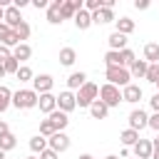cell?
Returning a JSON list of instances; mask_svg holds the SVG:
<instances>
[{
  "mask_svg": "<svg viewBox=\"0 0 159 159\" xmlns=\"http://www.w3.org/2000/svg\"><path fill=\"white\" fill-rule=\"evenodd\" d=\"M37 92L32 87H20L17 92H12V107L15 109H35L37 107Z\"/></svg>",
  "mask_w": 159,
  "mask_h": 159,
  "instance_id": "obj_1",
  "label": "cell"
},
{
  "mask_svg": "<svg viewBox=\"0 0 159 159\" xmlns=\"http://www.w3.org/2000/svg\"><path fill=\"white\" fill-rule=\"evenodd\" d=\"M45 149H47V139H45V137H40V134H35V137L30 139V152L37 157V154H42Z\"/></svg>",
  "mask_w": 159,
  "mask_h": 159,
  "instance_id": "obj_28",
  "label": "cell"
},
{
  "mask_svg": "<svg viewBox=\"0 0 159 159\" xmlns=\"http://www.w3.org/2000/svg\"><path fill=\"white\" fill-rule=\"evenodd\" d=\"M10 107H12V89L5 87V84H0V114L7 112Z\"/></svg>",
  "mask_w": 159,
  "mask_h": 159,
  "instance_id": "obj_26",
  "label": "cell"
},
{
  "mask_svg": "<svg viewBox=\"0 0 159 159\" xmlns=\"http://www.w3.org/2000/svg\"><path fill=\"white\" fill-rule=\"evenodd\" d=\"M15 147H17V137H15L12 132H10V134H5V137H0V149H2L5 154H7V152H12Z\"/></svg>",
  "mask_w": 159,
  "mask_h": 159,
  "instance_id": "obj_29",
  "label": "cell"
},
{
  "mask_svg": "<svg viewBox=\"0 0 159 159\" xmlns=\"http://www.w3.org/2000/svg\"><path fill=\"white\" fill-rule=\"evenodd\" d=\"M147 62L144 60H134L132 65H129V75H132V80H144V75H147Z\"/></svg>",
  "mask_w": 159,
  "mask_h": 159,
  "instance_id": "obj_25",
  "label": "cell"
},
{
  "mask_svg": "<svg viewBox=\"0 0 159 159\" xmlns=\"http://www.w3.org/2000/svg\"><path fill=\"white\" fill-rule=\"evenodd\" d=\"M12 57H15L20 65H25V62L32 57V47H30L27 42H20L17 47H12Z\"/></svg>",
  "mask_w": 159,
  "mask_h": 159,
  "instance_id": "obj_20",
  "label": "cell"
},
{
  "mask_svg": "<svg viewBox=\"0 0 159 159\" xmlns=\"http://www.w3.org/2000/svg\"><path fill=\"white\" fill-rule=\"evenodd\" d=\"M30 5H32V7H37V10H47V5H50V2H47V0H30Z\"/></svg>",
  "mask_w": 159,
  "mask_h": 159,
  "instance_id": "obj_42",
  "label": "cell"
},
{
  "mask_svg": "<svg viewBox=\"0 0 159 159\" xmlns=\"http://www.w3.org/2000/svg\"><path fill=\"white\" fill-rule=\"evenodd\" d=\"M97 99H102L109 109H112V107H119V102H122V89L104 82V84L99 87V97H97Z\"/></svg>",
  "mask_w": 159,
  "mask_h": 159,
  "instance_id": "obj_4",
  "label": "cell"
},
{
  "mask_svg": "<svg viewBox=\"0 0 159 159\" xmlns=\"http://www.w3.org/2000/svg\"><path fill=\"white\" fill-rule=\"evenodd\" d=\"M2 22L10 27V30H15L20 22H22V12L15 7V5H10V7H5V15H2Z\"/></svg>",
  "mask_w": 159,
  "mask_h": 159,
  "instance_id": "obj_11",
  "label": "cell"
},
{
  "mask_svg": "<svg viewBox=\"0 0 159 159\" xmlns=\"http://www.w3.org/2000/svg\"><path fill=\"white\" fill-rule=\"evenodd\" d=\"M89 117H92V119H107V117H109V107H107L102 99H94V102L89 104Z\"/></svg>",
  "mask_w": 159,
  "mask_h": 159,
  "instance_id": "obj_18",
  "label": "cell"
},
{
  "mask_svg": "<svg viewBox=\"0 0 159 159\" xmlns=\"http://www.w3.org/2000/svg\"><path fill=\"white\" fill-rule=\"evenodd\" d=\"M134 159H137V157H134Z\"/></svg>",
  "mask_w": 159,
  "mask_h": 159,
  "instance_id": "obj_55",
  "label": "cell"
},
{
  "mask_svg": "<svg viewBox=\"0 0 159 159\" xmlns=\"http://www.w3.org/2000/svg\"><path fill=\"white\" fill-rule=\"evenodd\" d=\"M55 132H57V129H55V124H52L50 119H40V137L50 139V137H52Z\"/></svg>",
  "mask_w": 159,
  "mask_h": 159,
  "instance_id": "obj_32",
  "label": "cell"
},
{
  "mask_svg": "<svg viewBox=\"0 0 159 159\" xmlns=\"http://www.w3.org/2000/svg\"><path fill=\"white\" fill-rule=\"evenodd\" d=\"M10 57H12V50L5 47V45H0V62H5V60H10Z\"/></svg>",
  "mask_w": 159,
  "mask_h": 159,
  "instance_id": "obj_40",
  "label": "cell"
},
{
  "mask_svg": "<svg viewBox=\"0 0 159 159\" xmlns=\"http://www.w3.org/2000/svg\"><path fill=\"white\" fill-rule=\"evenodd\" d=\"M104 80H107V84H114L119 89L132 84V75L127 67H104Z\"/></svg>",
  "mask_w": 159,
  "mask_h": 159,
  "instance_id": "obj_3",
  "label": "cell"
},
{
  "mask_svg": "<svg viewBox=\"0 0 159 159\" xmlns=\"http://www.w3.org/2000/svg\"><path fill=\"white\" fill-rule=\"evenodd\" d=\"M37 159H60V154H57V152H52V149L47 147V149H45V152H42Z\"/></svg>",
  "mask_w": 159,
  "mask_h": 159,
  "instance_id": "obj_41",
  "label": "cell"
},
{
  "mask_svg": "<svg viewBox=\"0 0 159 159\" xmlns=\"http://www.w3.org/2000/svg\"><path fill=\"white\" fill-rule=\"evenodd\" d=\"M84 82H87V72H82V70H80V72H72V75L67 77V89H70V92H77Z\"/></svg>",
  "mask_w": 159,
  "mask_h": 159,
  "instance_id": "obj_22",
  "label": "cell"
},
{
  "mask_svg": "<svg viewBox=\"0 0 159 159\" xmlns=\"http://www.w3.org/2000/svg\"><path fill=\"white\" fill-rule=\"evenodd\" d=\"M147 127L159 134V114H149V124H147Z\"/></svg>",
  "mask_w": 159,
  "mask_h": 159,
  "instance_id": "obj_38",
  "label": "cell"
},
{
  "mask_svg": "<svg viewBox=\"0 0 159 159\" xmlns=\"http://www.w3.org/2000/svg\"><path fill=\"white\" fill-rule=\"evenodd\" d=\"M17 80H20V84L22 82H32V77H35V72L27 67V65H20V70H17V75H15Z\"/></svg>",
  "mask_w": 159,
  "mask_h": 159,
  "instance_id": "obj_33",
  "label": "cell"
},
{
  "mask_svg": "<svg viewBox=\"0 0 159 159\" xmlns=\"http://www.w3.org/2000/svg\"><path fill=\"white\" fill-rule=\"evenodd\" d=\"M77 159H94V157H92V154H80Z\"/></svg>",
  "mask_w": 159,
  "mask_h": 159,
  "instance_id": "obj_47",
  "label": "cell"
},
{
  "mask_svg": "<svg viewBox=\"0 0 159 159\" xmlns=\"http://www.w3.org/2000/svg\"><path fill=\"white\" fill-rule=\"evenodd\" d=\"M152 159H159V152H152Z\"/></svg>",
  "mask_w": 159,
  "mask_h": 159,
  "instance_id": "obj_50",
  "label": "cell"
},
{
  "mask_svg": "<svg viewBox=\"0 0 159 159\" xmlns=\"http://www.w3.org/2000/svg\"><path fill=\"white\" fill-rule=\"evenodd\" d=\"M70 144H72V142H70V137H67L65 132H55V134L47 139V147H50L52 152H57V154L67 152V149H70Z\"/></svg>",
  "mask_w": 159,
  "mask_h": 159,
  "instance_id": "obj_8",
  "label": "cell"
},
{
  "mask_svg": "<svg viewBox=\"0 0 159 159\" xmlns=\"http://www.w3.org/2000/svg\"><path fill=\"white\" fill-rule=\"evenodd\" d=\"M25 159H37V157H35V154H30V157H25Z\"/></svg>",
  "mask_w": 159,
  "mask_h": 159,
  "instance_id": "obj_53",
  "label": "cell"
},
{
  "mask_svg": "<svg viewBox=\"0 0 159 159\" xmlns=\"http://www.w3.org/2000/svg\"><path fill=\"white\" fill-rule=\"evenodd\" d=\"M119 57H122V67H127L129 70V65L137 60V55H134V50H129V47H124L122 52H119Z\"/></svg>",
  "mask_w": 159,
  "mask_h": 159,
  "instance_id": "obj_34",
  "label": "cell"
},
{
  "mask_svg": "<svg viewBox=\"0 0 159 159\" xmlns=\"http://www.w3.org/2000/svg\"><path fill=\"white\" fill-rule=\"evenodd\" d=\"M52 87H55V77L52 75H35L32 77V89L37 94H47V92H52Z\"/></svg>",
  "mask_w": 159,
  "mask_h": 159,
  "instance_id": "obj_6",
  "label": "cell"
},
{
  "mask_svg": "<svg viewBox=\"0 0 159 159\" xmlns=\"http://www.w3.org/2000/svg\"><path fill=\"white\" fill-rule=\"evenodd\" d=\"M142 99V87L139 84H127V87H122V102H129V104H137Z\"/></svg>",
  "mask_w": 159,
  "mask_h": 159,
  "instance_id": "obj_12",
  "label": "cell"
},
{
  "mask_svg": "<svg viewBox=\"0 0 159 159\" xmlns=\"http://www.w3.org/2000/svg\"><path fill=\"white\" fill-rule=\"evenodd\" d=\"M5 134H10V127H7L5 119H0V137H5Z\"/></svg>",
  "mask_w": 159,
  "mask_h": 159,
  "instance_id": "obj_44",
  "label": "cell"
},
{
  "mask_svg": "<svg viewBox=\"0 0 159 159\" xmlns=\"http://www.w3.org/2000/svg\"><path fill=\"white\" fill-rule=\"evenodd\" d=\"M99 7H104V0H84V10L87 12H97Z\"/></svg>",
  "mask_w": 159,
  "mask_h": 159,
  "instance_id": "obj_37",
  "label": "cell"
},
{
  "mask_svg": "<svg viewBox=\"0 0 159 159\" xmlns=\"http://www.w3.org/2000/svg\"><path fill=\"white\" fill-rule=\"evenodd\" d=\"M12 32H15V37H17L20 42H25V40L30 37V32H32V27L27 25V20H22V22H20V25H17V27H15Z\"/></svg>",
  "mask_w": 159,
  "mask_h": 159,
  "instance_id": "obj_30",
  "label": "cell"
},
{
  "mask_svg": "<svg viewBox=\"0 0 159 159\" xmlns=\"http://www.w3.org/2000/svg\"><path fill=\"white\" fill-rule=\"evenodd\" d=\"M144 80H147V82H152V84H157V82H159V65H149V67H147Z\"/></svg>",
  "mask_w": 159,
  "mask_h": 159,
  "instance_id": "obj_35",
  "label": "cell"
},
{
  "mask_svg": "<svg viewBox=\"0 0 159 159\" xmlns=\"http://www.w3.org/2000/svg\"><path fill=\"white\" fill-rule=\"evenodd\" d=\"M5 77V67H2V62H0V80Z\"/></svg>",
  "mask_w": 159,
  "mask_h": 159,
  "instance_id": "obj_48",
  "label": "cell"
},
{
  "mask_svg": "<svg viewBox=\"0 0 159 159\" xmlns=\"http://www.w3.org/2000/svg\"><path fill=\"white\" fill-rule=\"evenodd\" d=\"M0 159H5V152H2V149H0Z\"/></svg>",
  "mask_w": 159,
  "mask_h": 159,
  "instance_id": "obj_52",
  "label": "cell"
},
{
  "mask_svg": "<svg viewBox=\"0 0 159 159\" xmlns=\"http://www.w3.org/2000/svg\"><path fill=\"white\" fill-rule=\"evenodd\" d=\"M77 62V50L75 47H62L60 50V65L62 67H72Z\"/></svg>",
  "mask_w": 159,
  "mask_h": 159,
  "instance_id": "obj_24",
  "label": "cell"
},
{
  "mask_svg": "<svg viewBox=\"0 0 159 159\" xmlns=\"http://www.w3.org/2000/svg\"><path fill=\"white\" fill-rule=\"evenodd\" d=\"M107 45H109V50H114V52H122V50L127 47V35L112 32V35L107 37Z\"/></svg>",
  "mask_w": 159,
  "mask_h": 159,
  "instance_id": "obj_23",
  "label": "cell"
},
{
  "mask_svg": "<svg viewBox=\"0 0 159 159\" xmlns=\"http://www.w3.org/2000/svg\"><path fill=\"white\" fill-rule=\"evenodd\" d=\"M12 5H15L17 10H22V7H27V5H30V0H12Z\"/></svg>",
  "mask_w": 159,
  "mask_h": 159,
  "instance_id": "obj_45",
  "label": "cell"
},
{
  "mask_svg": "<svg viewBox=\"0 0 159 159\" xmlns=\"http://www.w3.org/2000/svg\"><path fill=\"white\" fill-rule=\"evenodd\" d=\"M134 7L137 10H147L149 7V0H134Z\"/></svg>",
  "mask_w": 159,
  "mask_h": 159,
  "instance_id": "obj_43",
  "label": "cell"
},
{
  "mask_svg": "<svg viewBox=\"0 0 159 159\" xmlns=\"http://www.w3.org/2000/svg\"><path fill=\"white\" fill-rule=\"evenodd\" d=\"M142 60L147 65H159V42H147L144 52H142Z\"/></svg>",
  "mask_w": 159,
  "mask_h": 159,
  "instance_id": "obj_15",
  "label": "cell"
},
{
  "mask_svg": "<svg viewBox=\"0 0 159 159\" xmlns=\"http://www.w3.org/2000/svg\"><path fill=\"white\" fill-rule=\"evenodd\" d=\"M2 67H5V75H17L20 62H17L15 57H10V60H5V62H2Z\"/></svg>",
  "mask_w": 159,
  "mask_h": 159,
  "instance_id": "obj_36",
  "label": "cell"
},
{
  "mask_svg": "<svg viewBox=\"0 0 159 159\" xmlns=\"http://www.w3.org/2000/svg\"><path fill=\"white\" fill-rule=\"evenodd\" d=\"M152 149H154V152H159V134L152 139Z\"/></svg>",
  "mask_w": 159,
  "mask_h": 159,
  "instance_id": "obj_46",
  "label": "cell"
},
{
  "mask_svg": "<svg viewBox=\"0 0 159 159\" xmlns=\"http://www.w3.org/2000/svg\"><path fill=\"white\" fill-rule=\"evenodd\" d=\"M60 7H62V0H52V2L47 5V22H50V25H60V22H62Z\"/></svg>",
  "mask_w": 159,
  "mask_h": 159,
  "instance_id": "obj_16",
  "label": "cell"
},
{
  "mask_svg": "<svg viewBox=\"0 0 159 159\" xmlns=\"http://www.w3.org/2000/svg\"><path fill=\"white\" fill-rule=\"evenodd\" d=\"M119 142H122V144L129 149V147H134V144L139 142V132H134V129H129V127H127V129L119 134Z\"/></svg>",
  "mask_w": 159,
  "mask_h": 159,
  "instance_id": "obj_27",
  "label": "cell"
},
{
  "mask_svg": "<svg viewBox=\"0 0 159 159\" xmlns=\"http://www.w3.org/2000/svg\"><path fill=\"white\" fill-rule=\"evenodd\" d=\"M82 7H84V0H62V7H60L62 20H72V17H75V12H77V10H82Z\"/></svg>",
  "mask_w": 159,
  "mask_h": 159,
  "instance_id": "obj_10",
  "label": "cell"
},
{
  "mask_svg": "<svg viewBox=\"0 0 159 159\" xmlns=\"http://www.w3.org/2000/svg\"><path fill=\"white\" fill-rule=\"evenodd\" d=\"M97 97H99V84H94V82H89V80L75 92V99H77V107H80V109H89V104H92Z\"/></svg>",
  "mask_w": 159,
  "mask_h": 159,
  "instance_id": "obj_2",
  "label": "cell"
},
{
  "mask_svg": "<svg viewBox=\"0 0 159 159\" xmlns=\"http://www.w3.org/2000/svg\"><path fill=\"white\" fill-rule=\"evenodd\" d=\"M72 20H75V27H77V30H89V27H92V12H87L84 7L77 10Z\"/></svg>",
  "mask_w": 159,
  "mask_h": 159,
  "instance_id": "obj_17",
  "label": "cell"
},
{
  "mask_svg": "<svg viewBox=\"0 0 159 159\" xmlns=\"http://www.w3.org/2000/svg\"><path fill=\"white\" fill-rule=\"evenodd\" d=\"M149 107H152V112H154V114H159V92H154V94H152Z\"/></svg>",
  "mask_w": 159,
  "mask_h": 159,
  "instance_id": "obj_39",
  "label": "cell"
},
{
  "mask_svg": "<svg viewBox=\"0 0 159 159\" xmlns=\"http://www.w3.org/2000/svg\"><path fill=\"white\" fill-rule=\"evenodd\" d=\"M114 10L112 7H99L97 12H92V25H107V22H114Z\"/></svg>",
  "mask_w": 159,
  "mask_h": 159,
  "instance_id": "obj_14",
  "label": "cell"
},
{
  "mask_svg": "<svg viewBox=\"0 0 159 159\" xmlns=\"http://www.w3.org/2000/svg\"><path fill=\"white\" fill-rule=\"evenodd\" d=\"M37 109H40L42 114H52V112L57 109V94H52V92L40 94V97H37Z\"/></svg>",
  "mask_w": 159,
  "mask_h": 159,
  "instance_id": "obj_9",
  "label": "cell"
},
{
  "mask_svg": "<svg viewBox=\"0 0 159 159\" xmlns=\"http://www.w3.org/2000/svg\"><path fill=\"white\" fill-rule=\"evenodd\" d=\"M104 159H119V157H117V154H107Z\"/></svg>",
  "mask_w": 159,
  "mask_h": 159,
  "instance_id": "obj_49",
  "label": "cell"
},
{
  "mask_svg": "<svg viewBox=\"0 0 159 159\" xmlns=\"http://www.w3.org/2000/svg\"><path fill=\"white\" fill-rule=\"evenodd\" d=\"M132 152H134L137 159H152V152H154L152 149V139H142L139 137V142L132 147Z\"/></svg>",
  "mask_w": 159,
  "mask_h": 159,
  "instance_id": "obj_13",
  "label": "cell"
},
{
  "mask_svg": "<svg viewBox=\"0 0 159 159\" xmlns=\"http://www.w3.org/2000/svg\"><path fill=\"white\" fill-rule=\"evenodd\" d=\"M154 87H157V92H159V82H157V84H154Z\"/></svg>",
  "mask_w": 159,
  "mask_h": 159,
  "instance_id": "obj_54",
  "label": "cell"
},
{
  "mask_svg": "<svg viewBox=\"0 0 159 159\" xmlns=\"http://www.w3.org/2000/svg\"><path fill=\"white\" fill-rule=\"evenodd\" d=\"M134 27H137V25H134V20H132V17H127V15H124V17H119V20H114V32H119V35H132V32H134Z\"/></svg>",
  "mask_w": 159,
  "mask_h": 159,
  "instance_id": "obj_19",
  "label": "cell"
},
{
  "mask_svg": "<svg viewBox=\"0 0 159 159\" xmlns=\"http://www.w3.org/2000/svg\"><path fill=\"white\" fill-rule=\"evenodd\" d=\"M2 15H5V10H2V7H0V22H2Z\"/></svg>",
  "mask_w": 159,
  "mask_h": 159,
  "instance_id": "obj_51",
  "label": "cell"
},
{
  "mask_svg": "<svg viewBox=\"0 0 159 159\" xmlns=\"http://www.w3.org/2000/svg\"><path fill=\"white\" fill-rule=\"evenodd\" d=\"M129 129H134V132H142V129H147V124H149V114L142 109V107H134L132 112H129Z\"/></svg>",
  "mask_w": 159,
  "mask_h": 159,
  "instance_id": "obj_5",
  "label": "cell"
},
{
  "mask_svg": "<svg viewBox=\"0 0 159 159\" xmlns=\"http://www.w3.org/2000/svg\"><path fill=\"white\" fill-rule=\"evenodd\" d=\"M57 109H60V112H65V114H70L72 109H77L75 92H70V89H62V92L57 94Z\"/></svg>",
  "mask_w": 159,
  "mask_h": 159,
  "instance_id": "obj_7",
  "label": "cell"
},
{
  "mask_svg": "<svg viewBox=\"0 0 159 159\" xmlns=\"http://www.w3.org/2000/svg\"><path fill=\"white\" fill-rule=\"evenodd\" d=\"M104 67H122V57H119V52L107 50V55H104Z\"/></svg>",
  "mask_w": 159,
  "mask_h": 159,
  "instance_id": "obj_31",
  "label": "cell"
},
{
  "mask_svg": "<svg viewBox=\"0 0 159 159\" xmlns=\"http://www.w3.org/2000/svg\"><path fill=\"white\" fill-rule=\"evenodd\" d=\"M47 119L55 124L57 132H65V127L70 124V114H65V112H60V109H55L52 114H47Z\"/></svg>",
  "mask_w": 159,
  "mask_h": 159,
  "instance_id": "obj_21",
  "label": "cell"
}]
</instances>
